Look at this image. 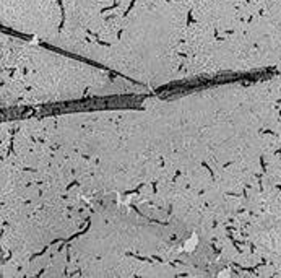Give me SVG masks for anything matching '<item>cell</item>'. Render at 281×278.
<instances>
[{
	"instance_id": "6da1fadb",
	"label": "cell",
	"mask_w": 281,
	"mask_h": 278,
	"mask_svg": "<svg viewBox=\"0 0 281 278\" xmlns=\"http://www.w3.org/2000/svg\"><path fill=\"white\" fill-rule=\"evenodd\" d=\"M195 244H197V237L193 236L190 241H187V242H185V247H184V249H185V251H188V252H192V251H193V246H195Z\"/></svg>"
}]
</instances>
